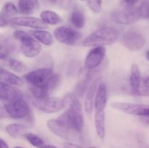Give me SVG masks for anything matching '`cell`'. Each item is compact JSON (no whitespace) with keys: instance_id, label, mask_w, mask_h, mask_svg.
Returning a JSON list of instances; mask_svg holds the SVG:
<instances>
[{"instance_id":"obj_1","label":"cell","mask_w":149,"mask_h":148,"mask_svg":"<svg viewBox=\"0 0 149 148\" xmlns=\"http://www.w3.org/2000/svg\"><path fill=\"white\" fill-rule=\"evenodd\" d=\"M68 108L57 118L58 122L74 131L79 133L84 127V117L80 102L74 94H68L64 97Z\"/></svg>"},{"instance_id":"obj_2","label":"cell","mask_w":149,"mask_h":148,"mask_svg":"<svg viewBox=\"0 0 149 148\" xmlns=\"http://www.w3.org/2000/svg\"><path fill=\"white\" fill-rule=\"evenodd\" d=\"M120 30L115 27L100 28L84 39L82 45L86 47L103 46L115 43L120 36Z\"/></svg>"},{"instance_id":"obj_3","label":"cell","mask_w":149,"mask_h":148,"mask_svg":"<svg viewBox=\"0 0 149 148\" xmlns=\"http://www.w3.org/2000/svg\"><path fill=\"white\" fill-rule=\"evenodd\" d=\"M13 36L15 39L20 42V49L22 53L26 57H35L40 53L42 50V46L33 38L31 37L30 35L23 30H17L13 33Z\"/></svg>"},{"instance_id":"obj_4","label":"cell","mask_w":149,"mask_h":148,"mask_svg":"<svg viewBox=\"0 0 149 148\" xmlns=\"http://www.w3.org/2000/svg\"><path fill=\"white\" fill-rule=\"evenodd\" d=\"M141 18H143V14L141 6L116 10L111 15V20L112 21L122 25L133 24Z\"/></svg>"},{"instance_id":"obj_5","label":"cell","mask_w":149,"mask_h":148,"mask_svg":"<svg viewBox=\"0 0 149 148\" xmlns=\"http://www.w3.org/2000/svg\"><path fill=\"white\" fill-rule=\"evenodd\" d=\"M32 104L39 111L45 113H55L60 111L65 106L64 99L58 97H44L33 98Z\"/></svg>"},{"instance_id":"obj_6","label":"cell","mask_w":149,"mask_h":148,"mask_svg":"<svg viewBox=\"0 0 149 148\" xmlns=\"http://www.w3.org/2000/svg\"><path fill=\"white\" fill-rule=\"evenodd\" d=\"M111 107L127 114L146 117L149 116V104L127 102H112Z\"/></svg>"},{"instance_id":"obj_7","label":"cell","mask_w":149,"mask_h":148,"mask_svg":"<svg viewBox=\"0 0 149 148\" xmlns=\"http://www.w3.org/2000/svg\"><path fill=\"white\" fill-rule=\"evenodd\" d=\"M4 108L12 118L22 119L29 115V105L23 98L4 103Z\"/></svg>"},{"instance_id":"obj_8","label":"cell","mask_w":149,"mask_h":148,"mask_svg":"<svg viewBox=\"0 0 149 148\" xmlns=\"http://www.w3.org/2000/svg\"><path fill=\"white\" fill-rule=\"evenodd\" d=\"M54 36L61 43L67 45H74L81 38V33L70 26H63L54 30Z\"/></svg>"},{"instance_id":"obj_9","label":"cell","mask_w":149,"mask_h":148,"mask_svg":"<svg viewBox=\"0 0 149 148\" xmlns=\"http://www.w3.org/2000/svg\"><path fill=\"white\" fill-rule=\"evenodd\" d=\"M52 74V68H39L25 74L23 78L31 86L37 87L44 85Z\"/></svg>"},{"instance_id":"obj_10","label":"cell","mask_w":149,"mask_h":148,"mask_svg":"<svg viewBox=\"0 0 149 148\" xmlns=\"http://www.w3.org/2000/svg\"><path fill=\"white\" fill-rule=\"evenodd\" d=\"M122 43L129 50L138 51L145 45L146 39L141 33L135 30H130L123 35Z\"/></svg>"},{"instance_id":"obj_11","label":"cell","mask_w":149,"mask_h":148,"mask_svg":"<svg viewBox=\"0 0 149 148\" xmlns=\"http://www.w3.org/2000/svg\"><path fill=\"white\" fill-rule=\"evenodd\" d=\"M106 50L104 46H95L92 49L84 59V67L87 69L94 70L100 65L106 56Z\"/></svg>"},{"instance_id":"obj_12","label":"cell","mask_w":149,"mask_h":148,"mask_svg":"<svg viewBox=\"0 0 149 148\" xmlns=\"http://www.w3.org/2000/svg\"><path fill=\"white\" fill-rule=\"evenodd\" d=\"M23 94L21 90L14 86L1 83L0 84V97L4 103L15 101L23 99Z\"/></svg>"},{"instance_id":"obj_13","label":"cell","mask_w":149,"mask_h":148,"mask_svg":"<svg viewBox=\"0 0 149 148\" xmlns=\"http://www.w3.org/2000/svg\"><path fill=\"white\" fill-rule=\"evenodd\" d=\"M47 127L54 134L66 140L73 139L74 137V134L77 133L61 124L57 119H50L48 120Z\"/></svg>"},{"instance_id":"obj_14","label":"cell","mask_w":149,"mask_h":148,"mask_svg":"<svg viewBox=\"0 0 149 148\" xmlns=\"http://www.w3.org/2000/svg\"><path fill=\"white\" fill-rule=\"evenodd\" d=\"M10 23L15 26L29 27L38 30H42L47 28V24L41 19L33 17H17L11 19Z\"/></svg>"},{"instance_id":"obj_15","label":"cell","mask_w":149,"mask_h":148,"mask_svg":"<svg viewBox=\"0 0 149 148\" xmlns=\"http://www.w3.org/2000/svg\"><path fill=\"white\" fill-rule=\"evenodd\" d=\"M99 82H100V79H98V78L95 80L87 90L85 102H84V110H85L86 113L87 115H91L93 113V104H95L96 93H97L99 84H100Z\"/></svg>"},{"instance_id":"obj_16","label":"cell","mask_w":149,"mask_h":148,"mask_svg":"<svg viewBox=\"0 0 149 148\" xmlns=\"http://www.w3.org/2000/svg\"><path fill=\"white\" fill-rule=\"evenodd\" d=\"M107 87L104 83H100L97 88L95 100V111H104L107 104Z\"/></svg>"},{"instance_id":"obj_17","label":"cell","mask_w":149,"mask_h":148,"mask_svg":"<svg viewBox=\"0 0 149 148\" xmlns=\"http://www.w3.org/2000/svg\"><path fill=\"white\" fill-rule=\"evenodd\" d=\"M17 14V9L13 3L7 2L4 4L1 8V15H0V26H6L10 20L14 18L15 16Z\"/></svg>"},{"instance_id":"obj_18","label":"cell","mask_w":149,"mask_h":148,"mask_svg":"<svg viewBox=\"0 0 149 148\" xmlns=\"http://www.w3.org/2000/svg\"><path fill=\"white\" fill-rule=\"evenodd\" d=\"M1 82L16 86H22L23 85V81L21 78L3 68L1 69Z\"/></svg>"},{"instance_id":"obj_19","label":"cell","mask_w":149,"mask_h":148,"mask_svg":"<svg viewBox=\"0 0 149 148\" xmlns=\"http://www.w3.org/2000/svg\"><path fill=\"white\" fill-rule=\"evenodd\" d=\"M39 7L38 0H19L18 10L23 15H31L38 10Z\"/></svg>"},{"instance_id":"obj_20","label":"cell","mask_w":149,"mask_h":148,"mask_svg":"<svg viewBox=\"0 0 149 148\" xmlns=\"http://www.w3.org/2000/svg\"><path fill=\"white\" fill-rule=\"evenodd\" d=\"M95 126L97 134L100 139H103L106 135L104 111H95Z\"/></svg>"},{"instance_id":"obj_21","label":"cell","mask_w":149,"mask_h":148,"mask_svg":"<svg viewBox=\"0 0 149 148\" xmlns=\"http://www.w3.org/2000/svg\"><path fill=\"white\" fill-rule=\"evenodd\" d=\"M5 131L12 137L19 138L25 136L27 131V128L19 123H12L6 126Z\"/></svg>"},{"instance_id":"obj_22","label":"cell","mask_w":149,"mask_h":148,"mask_svg":"<svg viewBox=\"0 0 149 148\" xmlns=\"http://www.w3.org/2000/svg\"><path fill=\"white\" fill-rule=\"evenodd\" d=\"M40 18L46 24L57 25L62 22V18L59 15L51 10H44L41 12Z\"/></svg>"},{"instance_id":"obj_23","label":"cell","mask_w":149,"mask_h":148,"mask_svg":"<svg viewBox=\"0 0 149 148\" xmlns=\"http://www.w3.org/2000/svg\"><path fill=\"white\" fill-rule=\"evenodd\" d=\"M31 33L38 41L46 46H50L53 44V37L49 32L44 30H36Z\"/></svg>"},{"instance_id":"obj_24","label":"cell","mask_w":149,"mask_h":148,"mask_svg":"<svg viewBox=\"0 0 149 148\" xmlns=\"http://www.w3.org/2000/svg\"><path fill=\"white\" fill-rule=\"evenodd\" d=\"M70 22L76 28H83L85 25V17L82 11L80 10H74L70 15Z\"/></svg>"},{"instance_id":"obj_25","label":"cell","mask_w":149,"mask_h":148,"mask_svg":"<svg viewBox=\"0 0 149 148\" xmlns=\"http://www.w3.org/2000/svg\"><path fill=\"white\" fill-rule=\"evenodd\" d=\"M141 72L137 64H132L131 67L130 77V84L132 88H138L141 86Z\"/></svg>"},{"instance_id":"obj_26","label":"cell","mask_w":149,"mask_h":148,"mask_svg":"<svg viewBox=\"0 0 149 148\" xmlns=\"http://www.w3.org/2000/svg\"><path fill=\"white\" fill-rule=\"evenodd\" d=\"M0 46V57L1 59L7 57L15 49L14 44L8 39H1Z\"/></svg>"},{"instance_id":"obj_27","label":"cell","mask_w":149,"mask_h":148,"mask_svg":"<svg viewBox=\"0 0 149 148\" xmlns=\"http://www.w3.org/2000/svg\"><path fill=\"white\" fill-rule=\"evenodd\" d=\"M92 79H93V73H89L88 75H86V77L84 79L81 80V81L77 84V87H76V92H77V95H78L79 97L83 96L84 93L87 91V87L90 85Z\"/></svg>"},{"instance_id":"obj_28","label":"cell","mask_w":149,"mask_h":148,"mask_svg":"<svg viewBox=\"0 0 149 148\" xmlns=\"http://www.w3.org/2000/svg\"><path fill=\"white\" fill-rule=\"evenodd\" d=\"M24 137L31 145L37 148H42L45 146V142L42 138L32 133H26Z\"/></svg>"},{"instance_id":"obj_29","label":"cell","mask_w":149,"mask_h":148,"mask_svg":"<svg viewBox=\"0 0 149 148\" xmlns=\"http://www.w3.org/2000/svg\"><path fill=\"white\" fill-rule=\"evenodd\" d=\"M131 94L135 96H149V86H140L138 88H132Z\"/></svg>"},{"instance_id":"obj_30","label":"cell","mask_w":149,"mask_h":148,"mask_svg":"<svg viewBox=\"0 0 149 148\" xmlns=\"http://www.w3.org/2000/svg\"><path fill=\"white\" fill-rule=\"evenodd\" d=\"M89 8L95 13H99L102 10V0H86Z\"/></svg>"},{"instance_id":"obj_31","label":"cell","mask_w":149,"mask_h":148,"mask_svg":"<svg viewBox=\"0 0 149 148\" xmlns=\"http://www.w3.org/2000/svg\"><path fill=\"white\" fill-rule=\"evenodd\" d=\"M8 64L10 68H12V70H13L15 72L20 73L24 70L25 65H23V62L17 59H10L8 61Z\"/></svg>"},{"instance_id":"obj_32","label":"cell","mask_w":149,"mask_h":148,"mask_svg":"<svg viewBox=\"0 0 149 148\" xmlns=\"http://www.w3.org/2000/svg\"><path fill=\"white\" fill-rule=\"evenodd\" d=\"M140 0H122L121 4L124 8H133Z\"/></svg>"},{"instance_id":"obj_33","label":"cell","mask_w":149,"mask_h":148,"mask_svg":"<svg viewBox=\"0 0 149 148\" xmlns=\"http://www.w3.org/2000/svg\"><path fill=\"white\" fill-rule=\"evenodd\" d=\"M63 148H83L77 144L72 143V142H65L63 144Z\"/></svg>"},{"instance_id":"obj_34","label":"cell","mask_w":149,"mask_h":148,"mask_svg":"<svg viewBox=\"0 0 149 148\" xmlns=\"http://www.w3.org/2000/svg\"><path fill=\"white\" fill-rule=\"evenodd\" d=\"M138 145H139V148H149V146L147 145V143H146L143 141H140Z\"/></svg>"},{"instance_id":"obj_35","label":"cell","mask_w":149,"mask_h":148,"mask_svg":"<svg viewBox=\"0 0 149 148\" xmlns=\"http://www.w3.org/2000/svg\"><path fill=\"white\" fill-rule=\"evenodd\" d=\"M0 148H9L7 142L3 139H1V143H0Z\"/></svg>"},{"instance_id":"obj_36","label":"cell","mask_w":149,"mask_h":148,"mask_svg":"<svg viewBox=\"0 0 149 148\" xmlns=\"http://www.w3.org/2000/svg\"><path fill=\"white\" fill-rule=\"evenodd\" d=\"M144 84H145V85L149 86V75L144 79Z\"/></svg>"},{"instance_id":"obj_37","label":"cell","mask_w":149,"mask_h":148,"mask_svg":"<svg viewBox=\"0 0 149 148\" xmlns=\"http://www.w3.org/2000/svg\"><path fill=\"white\" fill-rule=\"evenodd\" d=\"M42 148H58V147L55 146H53V145H45Z\"/></svg>"},{"instance_id":"obj_38","label":"cell","mask_w":149,"mask_h":148,"mask_svg":"<svg viewBox=\"0 0 149 148\" xmlns=\"http://www.w3.org/2000/svg\"><path fill=\"white\" fill-rule=\"evenodd\" d=\"M48 1H49V2L52 3V4H56V3H58V1H59V0H48Z\"/></svg>"},{"instance_id":"obj_39","label":"cell","mask_w":149,"mask_h":148,"mask_svg":"<svg viewBox=\"0 0 149 148\" xmlns=\"http://www.w3.org/2000/svg\"><path fill=\"white\" fill-rule=\"evenodd\" d=\"M146 59L149 61V50L146 52Z\"/></svg>"},{"instance_id":"obj_40","label":"cell","mask_w":149,"mask_h":148,"mask_svg":"<svg viewBox=\"0 0 149 148\" xmlns=\"http://www.w3.org/2000/svg\"><path fill=\"white\" fill-rule=\"evenodd\" d=\"M88 148H98V147H97L95 146H91V147H89Z\"/></svg>"},{"instance_id":"obj_41","label":"cell","mask_w":149,"mask_h":148,"mask_svg":"<svg viewBox=\"0 0 149 148\" xmlns=\"http://www.w3.org/2000/svg\"><path fill=\"white\" fill-rule=\"evenodd\" d=\"M13 148H23V147H15Z\"/></svg>"},{"instance_id":"obj_42","label":"cell","mask_w":149,"mask_h":148,"mask_svg":"<svg viewBox=\"0 0 149 148\" xmlns=\"http://www.w3.org/2000/svg\"><path fill=\"white\" fill-rule=\"evenodd\" d=\"M81 1H84V0H81Z\"/></svg>"}]
</instances>
